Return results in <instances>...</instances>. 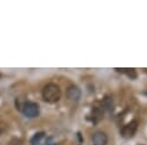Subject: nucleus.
Here are the masks:
<instances>
[{"mask_svg": "<svg viewBox=\"0 0 147 145\" xmlns=\"http://www.w3.org/2000/svg\"><path fill=\"white\" fill-rule=\"evenodd\" d=\"M41 96L47 103H56L61 98V89L55 83H47L41 90Z\"/></svg>", "mask_w": 147, "mask_h": 145, "instance_id": "obj_1", "label": "nucleus"}, {"mask_svg": "<svg viewBox=\"0 0 147 145\" xmlns=\"http://www.w3.org/2000/svg\"><path fill=\"white\" fill-rule=\"evenodd\" d=\"M21 111L28 118H36L39 114V105L34 102H25L21 106Z\"/></svg>", "mask_w": 147, "mask_h": 145, "instance_id": "obj_2", "label": "nucleus"}, {"mask_svg": "<svg viewBox=\"0 0 147 145\" xmlns=\"http://www.w3.org/2000/svg\"><path fill=\"white\" fill-rule=\"evenodd\" d=\"M137 129H138V121L132 120L121 129V135L123 138H126V139L132 138L134 136V134L137 132Z\"/></svg>", "mask_w": 147, "mask_h": 145, "instance_id": "obj_3", "label": "nucleus"}, {"mask_svg": "<svg viewBox=\"0 0 147 145\" xmlns=\"http://www.w3.org/2000/svg\"><path fill=\"white\" fill-rule=\"evenodd\" d=\"M80 96H82V92H80V89L77 86L72 84V86H69L68 87V89H67V97H68L69 100H71V102H78L79 98H80Z\"/></svg>", "mask_w": 147, "mask_h": 145, "instance_id": "obj_4", "label": "nucleus"}, {"mask_svg": "<svg viewBox=\"0 0 147 145\" xmlns=\"http://www.w3.org/2000/svg\"><path fill=\"white\" fill-rule=\"evenodd\" d=\"M108 137L103 131H95L92 135V145H107Z\"/></svg>", "mask_w": 147, "mask_h": 145, "instance_id": "obj_5", "label": "nucleus"}, {"mask_svg": "<svg viewBox=\"0 0 147 145\" xmlns=\"http://www.w3.org/2000/svg\"><path fill=\"white\" fill-rule=\"evenodd\" d=\"M115 71H117V72H119V73H124V74H126L130 79H137V71H136V69H132V67L118 69V67H116Z\"/></svg>", "mask_w": 147, "mask_h": 145, "instance_id": "obj_6", "label": "nucleus"}, {"mask_svg": "<svg viewBox=\"0 0 147 145\" xmlns=\"http://www.w3.org/2000/svg\"><path fill=\"white\" fill-rule=\"evenodd\" d=\"M44 136H45V132H42V131H40V132H36V134L32 136V138L30 139L31 145H39L40 142H41V139L44 138Z\"/></svg>", "mask_w": 147, "mask_h": 145, "instance_id": "obj_7", "label": "nucleus"}, {"mask_svg": "<svg viewBox=\"0 0 147 145\" xmlns=\"http://www.w3.org/2000/svg\"><path fill=\"white\" fill-rule=\"evenodd\" d=\"M42 145H55V142H54V139L51 137V138H47L46 142H45Z\"/></svg>", "mask_w": 147, "mask_h": 145, "instance_id": "obj_8", "label": "nucleus"}]
</instances>
